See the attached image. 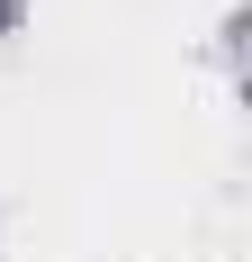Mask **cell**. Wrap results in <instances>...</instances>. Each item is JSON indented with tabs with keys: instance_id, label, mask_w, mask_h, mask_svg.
Listing matches in <instances>:
<instances>
[{
	"instance_id": "obj_1",
	"label": "cell",
	"mask_w": 252,
	"mask_h": 262,
	"mask_svg": "<svg viewBox=\"0 0 252 262\" xmlns=\"http://www.w3.org/2000/svg\"><path fill=\"white\" fill-rule=\"evenodd\" d=\"M0 27H9V0H0Z\"/></svg>"
}]
</instances>
